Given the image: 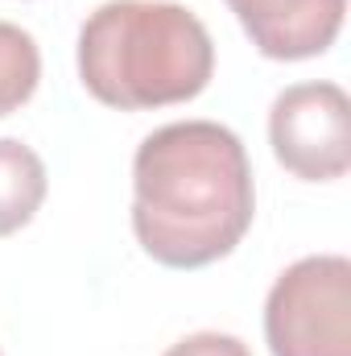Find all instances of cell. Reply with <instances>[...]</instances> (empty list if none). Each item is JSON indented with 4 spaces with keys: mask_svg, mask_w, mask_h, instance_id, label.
Wrapping results in <instances>:
<instances>
[{
    "mask_svg": "<svg viewBox=\"0 0 351 356\" xmlns=\"http://www.w3.org/2000/svg\"><path fill=\"white\" fill-rule=\"evenodd\" d=\"M257 216L244 141L215 120L153 129L132 158V232L170 269H203L228 257Z\"/></svg>",
    "mask_w": 351,
    "mask_h": 356,
    "instance_id": "6da1fadb",
    "label": "cell"
},
{
    "mask_svg": "<svg viewBox=\"0 0 351 356\" xmlns=\"http://www.w3.org/2000/svg\"><path fill=\"white\" fill-rule=\"evenodd\" d=\"M215 75L207 25L174 0H108L79 29V79L120 112L203 95Z\"/></svg>",
    "mask_w": 351,
    "mask_h": 356,
    "instance_id": "7a4b0ae2",
    "label": "cell"
},
{
    "mask_svg": "<svg viewBox=\"0 0 351 356\" xmlns=\"http://www.w3.org/2000/svg\"><path fill=\"white\" fill-rule=\"evenodd\" d=\"M273 356H351V261L339 253L302 257L264 298Z\"/></svg>",
    "mask_w": 351,
    "mask_h": 356,
    "instance_id": "3957f363",
    "label": "cell"
},
{
    "mask_svg": "<svg viewBox=\"0 0 351 356\" xmlns=\"http://www.w3.org/2000/svg\"><path fill=\"white\" fill-rule=\"evenodd\" d=\"M268 141L293 178L331 182L351 166V99L339 83H293L268 108Z\"/></svg>",
    "mask_w": 351,
    "mask_h": 356,
    "instance_id": "277c9868",
    "label": "cell"
},
{
    "mask_svg": "<svg viewBox=\"0 0 351 356\" xmlns=\"http://www.w3.org/2000/svg\"><path fill=\"white\" fill-rule=\"evenodd\" d=\"M228 8L264 58L302 63L335 46L348 0H228Z\"/></svg>",
    "mask_w": 351,
    "mask_h": 356,
    "instance_id": "5b68a950",
    "label": "cell"
},
{
    "mask_svg": "<svg viewBox=\"0 0 351 356\" xmlns=\"http://www.w3.org/2000/svg\"><path fill=\"white\" fill-rule=\"evenodd\" d=\"M46 162L17 137H0V236L21 232L46 199Z\"/></svg>",
    "mask_w": 351,
    "mask_h": 356,
    "instance_id": "8992f818",
    "label": "cell"
},
{
    "mask_svg": "<svg viewBox=\"0 0 351 356\" xmlns=\"http://www.w3.org/2000/svg\"><path fill=\"white\" fill-rule=\"evenodd\" d=\"M37 79H42V54L33 33H25L12 21H0V116L29 104Z\"/></svg>",
    "mask_w": 351,
    "mask_h": 356,
    "instance_id": "52a82bcc",
    "label": "cell"
},
{
    "mask_svg": "<svg viewBox=\"0 0 351 356\" xmlns=\"http://www.w3.org/2000/svg\"><path fill=\"white\" fill-rule=\"evenodd\" d=\"M162 356H252V353H248L244 340H236V336H223V332H194V336L170 344Z\"/></svg>",
    "mask_w": 351,
    "mask_h": 356,
    "instance_id": "ba28073f",
    "label": "cell"
}]
</instances>
